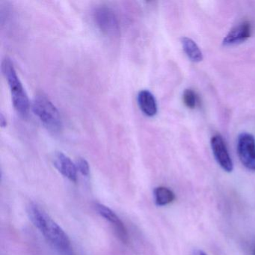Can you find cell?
Masks as SVG:
<instances>
[{"mask_svg": "<svg viewBox=\"0 0 255 255\" xmlns=\"http://www.w3.org/2000/svg\"><path fill=\"white\" fill-rule=\"evenodd\" d=\"M29 219L39 230L46 240L62 252H68L71 248V241L66 233L35 203H30L27 207Z\"/></svg>", "mask_w": 255, "mask_h": 255, "instance_id": "obj_1", "label": "cell"}, {"mask_svg": "<svg viewBox=\"0 0 255 255\" xmlns=\"http://www.w3.org/2000/svg\"><path fill=\"white\" fill-rule=\"evenodd\" d=\"M2 71L8 82L14 109L20 116L26 118L29 114L30 108L29 98L17 77L14 65L8 58H5L2 61Z\"/></svg>", "mask_w": 255, "mask_h": 255, "instance_id": "obj_2", "label": "cell"}, {"mask_svg": "<svg viewBox=\"0 0 255 255\" xmlns=\"http://www.w3.org/2000/svg\"><path fill=\"white\" fill-rule=\"evenodd\" d=\"M32 109L47 129L53 132L61 130L62 121L60 113L46 95L42 93L35 95L32 101Z\"/></svg>", "mask_w": 255, "mask_h": 255, "instance_id": "obj_3", "label": "cell"}, {"mask_svg": "<svg viewBox=\"0 0 255 255\" xmlns=\"http://www.w3.org/2000/svg\"><path fill=\"white\" fill-rule=\"evenodd\" d=\"M93 18L100 30L111 37L119 36L120 26L114 11L107 6L98 7L93 12Z\"/></svg>", "mask_w": 255, "mask_h": 255, "instance_id": "obj_4", "label": "cell"}, {"mask_svg": "<svg viewBox=\"0 0 255 255\" xmlns=\"http://www.w3.org/2000/svg\"><path fill=\"white\" fill-rule=\"evenodd\" d=\"M237 152L242 164L248 169L255 171V138L252 134L243 132L239 135Z\"/></svg>", "mask_w": 255, "mask_h": 255, "instance_id": "obj_5", "label": "cell"}, {"mask_svg": "<svg viewBox=\"0 0 255 255\" xmlns=\"http://www.w3.org/2000/svg\"><path fill=\"white\" fill-rule=\"evenodd\" d=\"M211 147L213 155L222 169L231 172L234 169V164L222 135L216 134L212 137Z\"/></svg>", "mask_w": 255, "mask_h": 255, "instance_id": "obj_6", "label": "cell"}, {"mask_svg": "<svg viewBox=\"0 0 255 255\" xmlns=\"http://www.w3.org/2000/svg\"><path fill=\"white\" fill-rule=\"evenodd\" d=\"M95 209H96L98 214L101 215L105 220L111 224L116 235L120 239L121 241L123 242L124 243H128L129 235H128V231H127V228H125L122 221L119 219V216L111 209L104 204H95Z\"/></svg>", "mask_w": 255, "mask_h": 255, "instance_id": "obj_7", "label": "cell"}, {"mask_svg": "<svg viewBox=\"0 0 255 255\" xmlns=\"http://www.w3.org/2000/svg\"><path fill=\"white\" fill-rule=\"evenodd\" d=\"M252 25L245 21L233 28L223 40V45L233 46L241 44L252 35Z\"/></svg>", "mask_w": 255, "mask_h": 255, "instance_id": "obj_8", "label": "cell"}, {"mask_svg": "<svg viewBox=\"0 0 255 255\" xmlns=\"http://www.w3.org/2000/svg\"><path fill=\"white\" fill-rule=\"evenodd\" d=\"M53 163L58 171L73 182L77 180V165L62 152H56L53 156Z\"/></svg>", "mask_w": 255, "mask_h": 255, "instance_id": "obj_9", "label": "cell"}, {"mask_svg": "<svg viewBox=\"0 0 255 255\" xmlns=\"http://www.w3.org/2000/svg\"><path fill=\"white\" fill-rule=\"evenodd\" d=\"M138 104L140 110L145 116L153 117L157 113V104L156 99L151 92L147 90H142L138 93Z\"/></svg>", "mask_w": 255, "mask_h": 255, "instance_id": "obj_10", "label": "cell"}, {"mask_svg": "<svg viewBox=\"0 0 255 255\" xmlns=\"http://www.w3.org/2000/svg\"><path fill=\"white\" fill-rule=\"evenodd\" d=\"M181 43L183 51L192 62H200L203 60L204 57H203L202 52L193 40L185 37L182 38Z\"/></svg>", "mask_w": 255, "mask_h": 255, "instance_id": "obj_11", "label": "cell"}, {"mask_svg": "<svg viewBox=\"0 0 255 255\" xmlns=\"http://www.w3.org/2000/svg\"><path fill=\"white\" fill-rule=\"evenodd\" d=\"M155 202L157 206H165L171 204L175 199L174 192L167 187L159 186L153 191Z\"/></svg>", "mask_w": 255, "mask_h": 255, "instance_id": "obj_12", "label": "cell"}, {"mask_svg": "<svg viewBox=\"0 0 255 255\" xmlns=\"http://www.w3.org/2000/svg\"><path fill=\"white\" fill-rule=\"evenodd\" d=\"M183 101L185 105L189 109H195L198 104V98L195 92L191 89H186L183 92Z\"/></svg>", "mask_w": 255, "mask_h": 255, "instance_id": "obj_13", "label": "cell"}, {"mask_svg": "<svg viewBox=\"0 0 255 255\" xmlns=\"http://www.w3.org/2000/svg\"><path fill=\"white\" fill-rule=\"evenodd\" d=\"M77 170H79L80 173L83 175L89 176V173H90V168H89V163L86 159L83 158H79L77 161Z\"/></svg>", "mask_w": 255, "mask_h": 255, "instance_id": "obj_14", "label": "cell"}, {"mask_svg": "<svg viewBox=\"0 0 255 255\" xmlns=\"http://www.w3.org/2000/svg\"><path fill=\"white\" fill-rule=\"evenodd\" d=\"M0 125L2 126V128H5L7 125L6 118L3 116V114L0 115Z\"/></svg>", "mask_w": 255, "mask_h": 255, "instance_id": "obj_15", "label": "cell"}, {"mask_svg": "<svg viewBox=\"0 0 255 255\" xmlns=\"http://www.w3.org/2000/svg\"><path fill=\"white\" fill-rule=\"evenodd\" d=\"M194 255H207V254L204 253L203 251L201 250H196L194 253Z\"/></svg>", "mask_w": 255, "mask_h": 255, "instance_id": "obj_16", "label": "cell"}, {"mask_svg": "<svg viewBox=\"0 0 255 255\" xmlns=\"http://www.w3.org/2000/svg\"><path fill=\"white\" fill-rule=\"evenodd\" d=\"M253 255H255V250H254V252H253Z\"/></svg>", "mask_w": 255, "mask_h": 255, "instance_id": "obj_17", "label": "cell"}]
</instances>
